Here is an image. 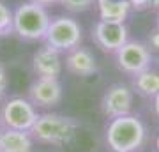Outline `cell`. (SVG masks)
<instances>
[{
    "mask_svg": "<svg viewBox=\"0 0 159 152\" xmlns=\"http://www.w3.org/2000/svg\"><path fill=\"white\" fill-rule=\"evenodd\" d=\"M29 99L35 108H53L62 101L58 78H35L29 87Z\"/></svg>",
    "mask_w": 159,
    "mask_h": 152,
    "instance_id": "ba28073f",
    "label": "cell"
},
{
    "mask_svg": "<svg viewBox=\"0 0 159 152\" xmlns=\"http://www.w3.org/2000/svg\"><path fill=\"white\" fill-rule=\"evenodd\" d=\"M148 7H156V9H159V0H148Z\"/></svg>",
    "mask_w": 159,
    "mask_h": 152,
    "instance_id": "44dd1931",
    "label": "cell"
},
{
    "mask_svg": "<svg viewBox=\"0 0 159 152\" xmlns=\"http://www.w3.org/2000/svg\"><path fill=\"white\" fill-rule=\"evenodd\" d=\"M154 112H156V115L159 117V94L154 96Z\"/></svg>",
    "mask_w": 159,
    "mask_h": 152,
    "instance_id": "ffe728a7",
    "label": "cell"
},
{
    "mask_svg": "<svg viewBox=\"0 0 159 152\" xmlns=\"http://www.w3.org/2000/svg\"><path fill=\"white\" fill-rule=\"evenodd\" d=\"M157 27H159V16H157Z\"/></svg>",
    "mask_w": 159,
    "mask_h": 152,
    "instance_id": "7402d4cb",
    "label": "cell"
},
{
    "mask_svg": "<svg viewBox=\"0 0 159 152\" xmlns=\"http://www.w3.org/2000/svg\"><path fill=\"white\" fill-rule=\"evenodd\" d=\"M78 127V120H74L73 117H66V115H58V113H43L32 126L30 135H32L34 141L60 147L74 140Z\"/></svg>",
    "mask_w": 159,
    "mask_h": 152,
    "instance_id": "7a4b0ae2",
    "label": "cell"
},
{
    "mask_svg": "<svg viewBox=\"0 0 159 152\" xmlns=\"http://www.w3.org/2000/svg\"><path fill=\"white\" fill-rule=\"evenodd\" d=\"M7 89H9V76H7L6 67L0 64V103L6 99L7 96Z\"/></svg>",
    "mask_w": 159,
    "mask_h": 152,
    "instance_id": "e0dca14e",
    "label": "cell"
},
{
    "mask_svg": "<svg viewBox=\"0 0 159 152\" xmlns=\"http://www.w3.org/2000/svg\"><path fill=\"white\" fill-rule=\"evenodd\" d=\"M115 58H117V66L124 73L136 76L138 73H143L150 67L152 53H150V50L147 48L145 43L127 41L122 48L115 51Z\"/></svg>",
    "mask_w": 159,
    "mask_h": 152,
    "instance_id": "8992f818",
    "label": "cell"
},
{
    "mask_svg": "<svg viewBox=\"0 0 159 152\" xmlns=\"http://www.w3.org/2000/svg\"><path fill=\"white\" fill-rule=\"evenodd\" d=\"M12 21H14V11L9 9V6H6L0 0V37L14 34Z\"/></svg>",
    "mask_w": 159,
    "mask_h": 152,
    "instance_id": "9a60e30c",
    "label": "cell"
},
{
    "mask_svg": "<svg viewBox=\"0 0 159 152\" xmlns=\"http://www.w3.org/2000/svg\"><path fill=\"white\" fill-rule=\"evenodd\" d=\"M99 16L106 21H124L131 11L129 0H96Z\"/></svg>",
    "mask_w": 159,
    "mask_h": 152,
    "instance_id": "4fadbf2b",
    "label": "cell"
},
{
    "mask_svg": "<svg viewBox=\"0 0 159 152\" xmlns=\"http://www.w3.org/2000/svg\"><path fill=\"white\" fill-rule=\"evenodd\" d=\"M66 67L76 76H90L97 71V62L89 48L76 46L66 53Z\"/></svg>",
    "mask_w": 159,
    "mask_h": 152,
    "instance_id": "8fae6325",
    "label": "cell"
},
{
    "mask_svg": "<svg viewBox=\"0 0 159 152\" xmlns=\"http://www.w3.org/2000/svg\"><path fill=\"white\" fill-rule=\"evenodd\" d=\"M147 48L150 50V53H159V27L156 28L150 35H148Z\"/></svg>",
    "mask_w": 159,
    "mask_h": 152,
    "instance_id": "ac0fdd59",
    "label": "cell"
},
{
    "mask_svg": "<svg viewBox=\"0 0 159 152\" xmlns=\"http://www.w3.org/2000/svg\"><path fill=\"white\" fill-rule=\"evenodd\" d=\"M50 12L44 6H39L32 0L23 2L14 9V21L12 28L14 34L23 41H43L46 30L50 27Z\"/></svg>",
    "mask_w": 159,
    "mask_h": 152,
    "instance_id": "3957f363",
    "label": "cell"
},
{
    "mask_svg": "<svg viewBox=\"0 0 159 152\" xmlns=\"http://www.w3.org/2000/svg\"><path fill=\"white\" fill-rule=\"evenodd\" d=\"M92 39L102 51L115 53L127 43V27L124 21H106L99 20L92 28Z\"/></svg>",
    "mask_w": 159,
    "mask_h": 152,
    "instance_id": "52a82bcc",
    "label": "cell"
},
{
    "mask_svg": "<svg viewBox=\"0 0 159 152\" xmlns=\"http://www.w3.org/2000/svg\"><path fill=\"white\" fill-rule=\"evenodd\" d=\"M39 117L37 108L27 97H9L4 101L0 110V127L18 131H30Z\"/></svg>",
    "mask_w": 159,
    "mask_h": 152,
    "instance_id": "5b68a950",
    "label": "cell"
},
{
    "mask_svg": "<svg viewBox=\"0 0 159 152\" xmlns=\"http://www.w3.org/2000/svg\"><path fill=\"white\" fill-rule=\"evenodd\" d=\"M133 87L143 94V96L154 97L159 94V73H154L150 69L143 71V73H138L133 80Z\"/></svg>",
    "mask_w": 159,
    "mask_h": 152,
    "instance_id": "5bb4252c",
    "label": "cell"
},
{
    "mask_svg": "<svg viewBox=\"0 0 159 152\" xmlns=\"http://www.w3.org/2000/svg\"><path fill=\"white\" fill-rule=\"evenodd\" d=\"M32 71L35 78H58L62 73L60 51L50 46H41L32 57Z\"/></svg>",
    "mask_w": 159,
    "mask_h": 152,
    "instance_id": "30bf717a",
    "label": "cell"
},
{
    "mask_svg": "<svg viewBox=\"0 0 159 152\" xmlns=\"http://www.w3.org/2000/svg\"><path fill=\"white\" fill-rule=\"evenodd\" d=\"M32 2H35V4H39V6H51V4H60V0H32Z\"/></svg>",
    "mask_w": 159,
    "mask_h": 152,
    "instance_id": "d6986e66",
    "label": "cell"
},
{
    "mask_svg": "<svg viewBox=\"0 0 159 152\" xmlns=\"http://www.w3.org/2000/svg\"><path fill=\"white\" fill-rule=\"evenodd\" d=\"M102 112L110 118L129 115L133 108V90L125 85H111L102 96Z\"/></svg>",
    "mask_w": 159,
    "mask_h": 152,
    "instance_id": "9c48e42d",
    "label": "cell"
},
{
    "mask_svg": "<svg viewBox=\"0 0 159 152\" xmlns=\"http://www.w3.org/2000/svg\"><path fill=\"white\" fill-rule=\"evenodd\" d=\"M34 138L30 131L0 127V152H32Z\"/></svg>",
    "mask_w": 159,
    "mask_h": 152,
    "instance_id": "7c38bea8",
    "label": "cell"
},
{
    "mask_svg": "<svg viewBox=\"0 0 159 152\" xmlns=\"http://www.w3.org/2000/svg\"><path fill=\"white\" fill-rule=\"evenodd\" d=\"M96 0H60V6L69 12H83L89 11Z\"/></svg>",
    "mask_w": 159,
    "mask_h": 152,
    "instance_id": "2e32d148",
    "label": "cell"
},
{
    "mask_svg": "<svg viewBox=\"0 0 159 152\" xmlns=\"http://www.w3.org/2000/svg\"><path fill=\"white\" fill-rule=\"evenodd\" d=\"M83 37V30L74 18L71 16H57L50 21V27L46 30L44 35V44L60 51L67 53L76 46H80Z\"/></svg>",
    "mask_w": 159,
    "mask_h": 152,
    "instance_id": "277c9868",
    "label": "cell"
},
{
    "mask_svg": "<svg viewBox=\"0 0 159 152\" xmlns=\"http://www.w3.org/2000/svg\"><path fill=\"white\" fill-rule=\"evenodd\" d=\"M104 140L111 152H134L145 141V126L131 113L115 117L106 126Z\"/></svg>",
    "mask_w": 159,
    "mask_h": 152,
    "instance_id": "6da1fadb",
    "label": "cell"
}]
</instances>
